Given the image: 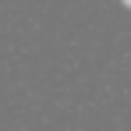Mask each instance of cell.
I'll list each match as a JSON object with an SVG mask.
<instances>
[{"label":"cell","mask_w":131,"mask_h":131,"mask_svg":"<svg viewBox=\"0 0 131 131\" xmlns=\"http://www.w3.org/2000/svg\"><path fill=\"white\" fill-rule=\"evenodd\" d=\"M124 4H128V7H131V0H124Z\"/></svg>","instance_id":"cell-1"}]
</instances>
